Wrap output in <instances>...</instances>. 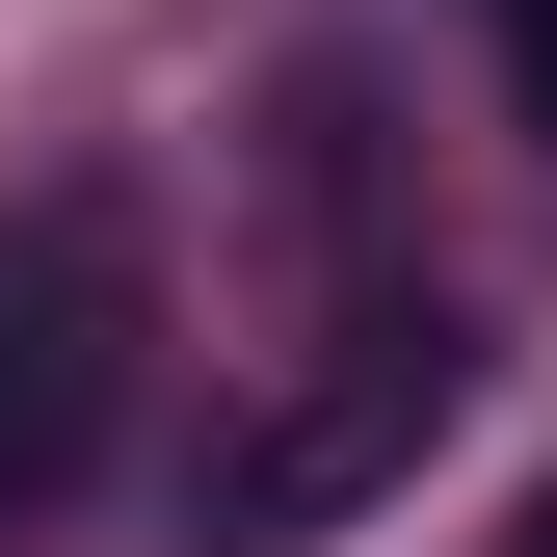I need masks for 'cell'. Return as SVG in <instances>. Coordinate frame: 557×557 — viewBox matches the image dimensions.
Returning a JSON list of instances; mask_svg holds the SVG:
<instances>
[{"instance_id":"cell-2","label":"cell","mask_w":557,"mask_h":557,"mask_svg":"<svg viewBox=\"0 0 557 557\" xmlns=\"http://www.w3.org/2000/svg\"><path fill=\"white\" fill-rule=\"evenodd\" d=\"M133 372H160V213L133 186H27L0 213V531L133 451Z\"/></svg>"},{"instance_id":"cell-1","label":"cell","mask_w":557,"mask_h":557,"mask_svg":"<svg viewBox=\"0 0 557 557\" xmlns=\"http://www.w3.org/2000/svg\"><path fill=\"white\" fill-rule=\"evenodd\" d=\"M451 398H478V319H451V293H345L293 372L213 425V557H293V531H345V505H398V478L451 451Z\"/></svg>"},{"instance_id":"cell-3","label":"cell","mask_w":557,"mask_h":557,"mask_svg":"<svg viewBox=\"0 0 557 557\" xmlns=\"http://www.w3.org/2000/svg\"><path fill=\"white\" fill-rule=\"evenodd\" d=\"M478 27H505V107L557 133V0H478Z\"/></svg>"},{"instance_id":"cell-4","label":"cell","mask_w":557,"mask_h":557,"mask_svg":"<svg viewBox=\"0 0 557 557\" xmlns=\"http://www.w3.org/2000/svg\"><path fill=\"white\" fill-rule=\"evenodd\" d=\"M505 557H557V478H531V531H505Z\"/></svg>"}]
</instances>
